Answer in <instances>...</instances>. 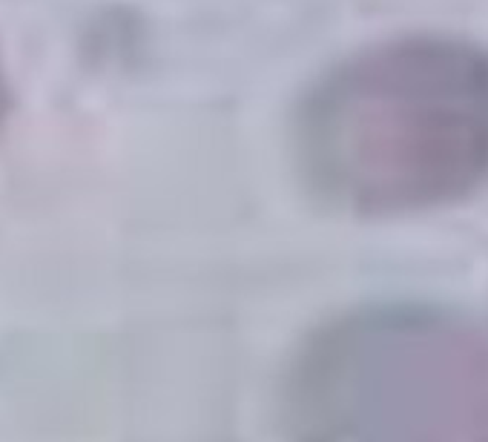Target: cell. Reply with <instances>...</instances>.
<instances>
[{
  "label": "cell",
  "mask_w": 488,
  "mask_h": 442,
  "mask_svg": "<svg viewBox=\"0 0 488 442\" xmlns=\"http://www.w3.org/2000/svg\"><path fill=\"white\" fill-rule=\"evenodd\" d=\"M299 152L311 187L353 215L471 199L488 184V49L414 35L348 58L304 101Z\"/></svg>",
  "instance_id": "6da1fadb"
},
{
  "label": "cell",
  "mask_w": 488,
  "mask_h": 442,
  "mask_svg": "<svg viewBox=\"0 0 488 442\" xmlns=\"http://www.w3.org/2000/svg\"><path fill=\"white\" fill-rule=\"evenodd\" d=\"M6 109V89H4V75H0V118H4Z\"/></svg>",
  "instance_id": "3957f363"
},
{
  "label": "cell",
  "mask_w": 488,
  "mask_h": 442,
  "mask_svg": "<svg viewBox=\"0 0 488 442\" xmlns=\"http://www.w3.org/2000/svg\"><path fill=\"white\" fill-rule=\"evenodd\" d=\"M287 442H488V336L428 304L327 322L293 359Z\"/></svg>",
  "instance_id": "7a4b0ae2"
}]
</instances>
